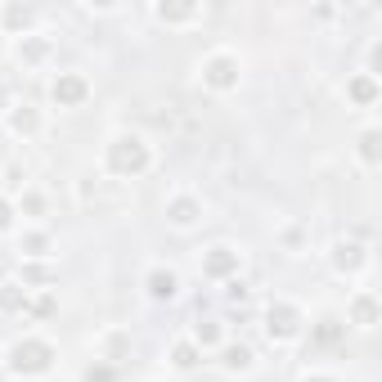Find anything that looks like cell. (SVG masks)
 <instances>
[{
    "instance_id": "6da1fadb",
    "label": "cell",
    "mask_w": 382,
    "mask_h": 382,
    "mask_svg": "<svg viewBox=\"0 0 382 382\" xmlns=\"http://www.w3.org/2000/svg\"><path fill=\"white\" fill-rule=\"evenodd\" d=\"M14 369L18 374H45V369H50V347H41V342L14 347Z\"/></svg>"
},
{
    "instance_id": "7a4b0ae2",
    "label": "cell",
    "mask_w": 382,
    "mask_h": 382,
    "mask_svg": "<svg viewBox=\"0 0 382 382\" xmlns=\"http://www.w3.org/2000/svg\"><path fill=\"white\" fill-rule=\"evenodd\" d=\"M144 149H140V140H117V149H113V171H140L144 167Z\"/></svg>"
},
{
    "instance_id": "3957f363",
    "label": "cell",
    "mask_w": 382,
    "mask_h": 382,
    "mask_svg": "<svg viewBox=\"0 0 382 382\" xmlns=\"http://www.w3.org/2000/svg\"><path fill=\"white\" fill-rule=\"evenodd\" d=\"M207 270L212 274H229L234 270V252H229V247H216V252L207 256Z\"/></svg>"
},
{
    "instance_id": "277c9868",
    "label": "cell",
    "mask_w": 382,
    "mask_h": 382,
    "mask_svg": "<svg viewBox=\"0 0 382 382\" xmlns=\"http://www.w3.org/2000/svg\"><path fill=\"white\" fill-rule=\"evenodd\" d=\"M81 90H85L81 81H59V85H54V99H59V103H76V99H81Z\"/></svg>"
},
{
    "instance_id": "5b68a950",
    "label": "cell",
    "mask_w": 382,
    "mask_h": 382,
    "mask_svg": "<svg viewBox=\"0 0 382 382\" xmlns=\"http://www.w3.org/2000/svg\"><path fill=\"white\" fill-rule=\"evenodd\" d=\"M149 288H153V297H171V292H176V274H153L149 279Z\"/></svg>"
},
{
    "instance_id": "8992f818",
    "label": "cell",
    "mask_w": 382,
    "mask_h": 382,
    "mask_svg": "<svg viewBox=\"0 0 382 382\" xmlns=\"http://www.w3.org/2000/svg\"><path fill=\"white\" fill-rule=\"evenodd\" d=\"M229 76H234V72H229V63L216 59V63H212V81H216V85H229Z\"/></svg>"
},
{
    "instance_id": "52a82bcc",
    "label": "cell",
    "mask_w": 382,
    "mask_h": 382,
    "mask_svg": "<svg viewBox=\"0 0 382 382\" xmlns=\"http://www.w3.org/2000/svg\"><path fill=\"white\" fill-rule=\"evenodd\" d=\"M247 360H252V356H247L243 347H238V351H225V365H229V369H247Z\"/></svg>"
},
{
    "instance_id": "ba28073f",
    "label": "cell",
    "mask_w": 382,
    "mask_h": 382,
    "mask_svg": "<svg viewBox=\"0 0 382 382\" xmlns=\"http://www.w3.org/2000/svg\"><path fill=\"white\" fill-rule=\"evenodd\" d=\"M171 216H176L180 225H189V221H194V203H176V207H171Z\"/></svg>"
},
{
    "instance_id": "9c48e42d",
    "label": "cell",
    "mask_w": 382,
    "mask_h": 382,
    "mask_svg": "<svg viewBox=\"0 0 382 382\" xmlns=\"http://www.w3.org/2000/svg\"><path fill=\"white\" fill-rule=\"evenodd\" d=\"M14 126H18V131H32V126H36V117H32V113H18Z\"/></svg>"
},
{
    "instance_id": "30bf717a",
    "label": "cell",
    "mask_w": 382,
    "mask_h": 382,
    "mask_svg": "<svg viewBox=\"0 0 382 382\" xmlns=\"http://www.w3.org/2000/svg\"><path fill=\"white\" fill-rule=\"evenodd\" d=\"M113 374H108V369H99V374H94V369H90V382H108Z\"/></svg>"
},
{
    "instance_id": "8fae6325",
    "label": "cell",
    "mask_w": 382,
    "mask_h": 382,
    "mask_svg": "<svg viewBox=\"0 0 382 382\" xmlns=\"http://www.w3.org/2000/svg\"><path fill=\"white\" fill-rule=\"evenodd\" d=\"M9 225V216H5V203H0V229H5Z\"/></svg>"
}]
</instances>
